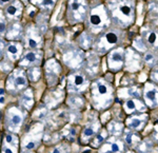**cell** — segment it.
I'll list each match as a JSON object with an SVG mask.
<instances>
[{"mask_svg": "<svg viewBox=\"0 0 158 153\" xmlns=\"http://www.w3.org/2000/svg\"><path fill=\"white\" fill-rule=\"evenodd\" d=\"M110 150L113 153H121L123 151V144L120 141H112L109 142Z\"/></svg>", "mask_w": 158, "mask_h": 153, "instance_id": "obj_16", "label": "cell"}, {"mask_svg": "<svg viewBox=\"0 0 158 153\" xmlns=\"http://www.w3.org/2000/svg\"><path fill=\"white\" fill-rule=\"evenodd\" d=\"M85 77L83 75H81V74H75V75L71 76V87L72 88L79 90V89L85 88L83 86H85Z\"/></svg>", "mask_w": 158, "mask_h": 153, "instance_id": "obj_9", "label": "cell"}, {"mask_svg": "<svg viewBox=\"0 0 158 153\" xmlns=\"http://www.w3.org/2000/svg\"><path fill=\"white\" fill-rule=\"evenodd\" d=\"M129 153H133V152H129Z\"/></svg>", "mask_w": 158, "mask_h": 153, "instance_id": "obj_35", "label": "cell"}, {"mask_svg": "<svg viewBox=\"0 0 158 153\" xmlns=\"http://www.w3.org/2000/svg\"><path fill=\"white\" fill-rule=\"evenodd\" d=\"M142 108H143V104L136 99H131V100L126 101V104H124V109L128 113H131L133 111H139Z\"/></svg>", "mask_w": 158, "mask_h": 153, "instance_id": "obj_11", "label": "cell"}, {"mask_svg": "<svg viewBox=\"0 0 158 153\" xmlns=\"http://www.w3.org/2000/svg\"><path fill=\"white\" fill-rule=\"evenodd\" d=\"M95 91L97 93V95H95V98H98L99 104L101 103V99L106 100V99H109L111 97V95H108V94H111V88L104 81L99 80L95 83Z\"/></svg>", "mask_w": 158, "mask_h": 153, "instance_id": "obj_3", "label": "cell"}, {"mask_svg": "<svg viewBox=\"0 0 158 153\" xmlns=\"http://www.w3.org/2000/svg\"><path fill=\"white\" fill-rule=\"evenodd\" d=\"M27 45L31 48H36L39 45V38H38V35L36 33L29 32V35H27Z\"/></svg>", "mask_w": 158, "mask_h": 153, "instance_id": "obj_17", "label": "cell"}, {"mask_svg": "<svg viewBox=\"0 0 158 153\" xmlns=\"http://www.w3.org/2000/svg\"><path fill=\"white\" fill-rule=\"evenodd\" d=\"M4 31H6V23L3 20H0V34H2Z\"/></svg>", "mask_w": 158, "mask_h": 153, "instance_id": "obj_30", "label": "cell"}, {"mask_svg": "<svg viewBox=\"0 0 158 153\" xmlns=\"http://www.w3.org/2000/svg\"><path fill=\"white\" fill-rule=\"evenodd\" d=\"M148 121V116L147 115H137V116H133L132 118H130L128 121V127L131 128L132 130H135V131H139L146 126Z\"/></svg>", "mask_w": 158, "mask_h": 153, "instance_id": "obj_6", "label": "cell"}, {"mask_svg": "<svg viewBox=\"0 0 158 153\" xmlns=\"http://www.w3.org/2000/svg\"><path fill=\"white\" fill-rule=\"evenodd\" d=\"M118 13L121 15L123 18H131L132 14H133V7L131 3H123L119 6Z\"/></svg>", "mask_w": 158, "mask_h": 153, "instance_id": "obj_13", "label": "cell"}, {"mask_svg": "<svg viewBox=\"0 0 158 153\" xmlns=\"http://www.w3.org/2000/svg\"><path fill=\"white\" fill-rule=\"evenodd\" d=\"M109 131L113 135H119L122 131V125L116 121H112L109 125Z\"/></svg>", "mask_w": 158, "mask_h": 153, "instance_id": "obj_18", "label": "cell"}, {"mask_svg": "<svg viewBox=\"0 0 158 153\" xmlns=\"http://www.w3.org/2000/svg\"><path fill=\"white\" fill-rule=\"evenodd\" d=\"M139 141H140L139 135L137 133H135V132L128 131V132H126V134H124V142H126L128 145H130V146L136 145Z\"/></svg>", "mask_w": 158, "mask_h": 153, "instance_id": "obj_14", "label": "cell"}, {"mask_svg": "<svg viewBox=\"0 0 158 153\" xmlns=\"http://www.w3.org/2000/svg\"><path fill=\"white\" fill-rule=\"evenodd\" d=\"M20 12H21V6H20V3H18V2H14V3L10 4L6 7V11L7 17H10V18H15L17 15L20 14Z\"/></svg>", "mask_w": 158, "mask_h": 153, "instance_id": "obj_12", "label": "cell"}, {"mask_svg": "<svg viewBox=\"0 0 158 153\" xmlns=\"http://www.w3.org/2000/svg\"><path fill=\"white\" fill-rule=\"evenodd\" d=\"M40 59V53L39 52H27V54L23 56L21 60L22 66H31L33 63L37 62Z\"/></svg>", "mask_w": 158, "mask_h": 153, "instance_id": "obj_8", "label": "cell"}, {"mask_svg": "<svg viewBox=\"0 0 158 153\" xmlns=\"http://www.w3.org/2000/svg\"><path fill=\"white\" fill-rule=\"evenodd\" d=\"M152 77L154 78L155 80L158 81V71H156V72H154V73L152 74Z\"/></svg>", "mask_w": 158, "mask_h": 153, "instance_id": "obj_31", "label": "cell"}, {"mask_svg": "<svg viewBox=\"0 0 158 153\" xmlns=\"http://www.w3.org/2000/svg\"><path fill=\"white\" fill-rule=\"evenodd\" d=\"M21 103L23 106L27 107V109H30L33 104V96H32V93L31 91H27V93L22 96V99H21Z\"/></svg>", "mask_w": 158, "mask_h": 153, "instance_id": "obj_20", "label": "cell"}, {"mask_svg": "<svg viewBox=\"0 0 158 153\" xmlns=\"http://www.w3.org/2000/svg\"><path fill=\"white\" fill-rule=\"evenodd\" d=\"M98 130V126L97 125H89L86 128L83 130V133H82V139L83 141H88L90 139L94 134L97 132Z\"/></svg>", "mask_w": 158, "mask_h": 153, "instance_id": "obj_15", "label": "cell"}, {"mask_svg": "<svg viewBox=\"0 0 158 153\" xmlns=\"http://www.w3.org/2000/svg\"><path fill=\"white\" fill-rule=\"evenodd\" d=\"M147 38H148V41H149L150 45H157V43H158V35L155 32H150L149 34H148Z\"/></svg>", "mask_w": 158, "mask_h": 153, "instance_id": "obj_23", "label": "cell"}, {"mask_svg": "<svg viewBox=\"0 0 158 153\" xmlns=\"http://www.w3.org/2000/svg\"><path fill=\"white\" fill-rule=\"evenodd\" d=\"M144 98L147 104L152 108L158 106V89L154 86L148 85L144 91Z\"/></svg>", "mask_w": 158, "mask_h": 153, "instance_id": "obj_4", "label": "cell"}, {"mask_svg": "<svg viewBox=\"0 0 158 153\" xmlns=\"http://www.w3.org/2000/svg\"><path fill=\"white\" fill-rule=\"evenodd\" d=\"M117 41H118V35L115 32H109L106 35V42L108 43V45H110V47L114 45Z\"/></svg>", "mask_w": 158, "mask_h": 153, "instance_id": "obj_19", "label": "cell"}, {"mask_svg": "<svg viewBox=\"0 0 158 153\" xmlns=\"http://www.w3.org/2000/svg\"><path fill=\"white\" fill-rule=\"evenodd\" d=\"M23 121V116L20 113V111L16 108H12L7 112L6 115V125L7 128L12 131H18L20 126Z\"/></svg>", "mask_w": 158, "mask_h": 153, "instance_id": "obj_1", "label": "cell"}, {"mask_svg": "<svg viewBox=\"0 0 158 153\" xmlns=\"http://www.w3.org/2000/svg\"><path fill=\"white\" fill-rule=\"evenodd\" d=\"M20 27L18 24H14L11 27V29L9 30V32H7V37H17V35L20 34Z\"/></svg>", "mask_w": 158, "mask_h": 153, "instance_id": "obj_22", "label": "cell"}, {"mask_svg": "<svg viewBox=\"0 0 158 153\" xmlns=\"http://www.w3.org/2000/svg\"><path fill=\"white\" fill-rule=\"evenodd\" d=\"M13 80H14V86L16 89H22L27 86V77L23 75V73L20 72H16L13 76Z\"/></svg>", "mask_w": 158, "mask_h": 153, "instance_id": "obj_10", "label": "cell"}, {"mask_svg": "<svg viewBox=\"0 0 158 153\" xmlns=\"http://www.w3.org/2000/svg\"><path fill=\"white\" fill-rule=\"evenodd\" d=\"M106 132H101V133H99L97 136L94 137L93 142H92V145H93L94 147H99L102 142L106 141Z\"/></svg>", "mask_w": 158, "mask_h": 153, "instance_id": "obj_21", "label": "cell"}, {"mask_svg": "<svg viewBox=\"0 0 158 153\" xmlns=\"http://www.w3.org/2000/svg\"><path fill=\"white\" fill-rule=\"evenodd\" d=\"M106 20V14L102 6L95 7L92 10L90 15V23L92 27H100Z\"/></svg>", "mask_w": 158, "mask_h": 153, "instance_id": "obj_2", "label": "cell"}, {"mask_svg": "<svg viewBox=\"0 0 158 153\" xmlns=\"http://www.w3.org/2000/svg\"><path fill=\"white\" fill-rule=\"evenodd\" d=\"M154 59V56H153L151 53H148L146 54V57H144V60L147 61V62H151V61Z\"/></svg>", "mask_w": 158, "mask_h": 153, "instance_id": "obj_29", "label": "cell"}, {"mask_svg": "<svg viewBox=\"0 0 158 153\" xmlns=\"http://www.w3.org/2000/svg\"><path fill=\"white\" fill-rule=\"evenodd\" d=\"M6 54L11 60H16L21 54V45L16 42L10 43L6 48Z\"/></svg>", "mask_w": 158, "mask_h": 153, "instance_id": "obj_7", "label": "cell"}, {"mask_svg": "<svg viewBox=\"0 0 158 153\" xmlns=\"http://www.w3.org/2000/svg\"><path fill=\"white\" fill-rule=\"evenodd\" d=\"M122 61H123V53L121 49H117L111 53L109 56V67L113 70L120 69Z\"/></svg>", "mask_w": 158, "mask_h": 153, "instance_id": "obj_5", "label": "cell"}, {"mask_svg": "<svg viewBox=\"0 0 158 153\" xmlns=\"http://www.w3.org/2000/svg\"><path fill=\"white\" fill-rule=\"evenodd\" d=\"M39 75H40V72H39V70H38L37 68H35V69H31L30 70V72H29V76L32 79H35L36 80L38 77H39Z\"/></svg>", "mask_w": 158, "mask_h": 153, "instance_id": "obj_26", "label": "cell"}, {"mask_svg": "<svg viewBox=\"0 0 158 153\" xmlns=\"http://www.w3.org/2000/svg\"><path fill=\"white\" fill-rule=\"evenodd\" d=\"M155 137H156V139L158 141V127L156 128V130H155Z\"/></svg>", "mask_w": 158, "mask_h": 153, "instance_id": "obj_33", "label": "cell"}, {"mask_svg": "<svg viewBox=\"0 0 158 153\" xmlns=\"http://www.w3.org/2000/svg\"><path fill=\"white\" fill-rule=\"evenodd\" d=\"M39 6L41 7H52L55 4V1H39Z\"/></svg>", "mask_w": 158, "mask_h": 153, "instance_id": "obj_27", "label": "cell"}, {"mask_svg": "<svg viewBox=\"0 0 158 153\" xmlns=\"http://www.w3.org/2000/svg\"><path fill=\"white\" fill-rule=\"evenodd\" d=\"M2 151H3V153H15V151L13 150L12 147L10 146H6L3 147V149H2Z\"/></svg>", "mask_w": 158, "mask_h": 153, "instance_id": "obj_28", "label": "cell"}, {"mask_svg": "<svg viewBox=\"0 0 158 153\" xmlns=\"http://www.w3.org/2000/svg\"><path fill=\"white\" fill-rule=\"evenodd\" d=\"M9 1H0V6H3V4H6Z\"/></svg>", "mask_w": 158, "mask_h": 153, "instance_id": "obj_34", "label": "cell"}, {"mask_svg": "<svg viewBox=\"0 0 158 153\" xmlns=\"http://www.w3.org/2000/svg\"><path fill=\"white\" fill-rule=\"evenodd\" d=\"M52 153H62V151H61L60 148H55V149H53Z\"/></svg>", "mask_w": 158, "mask_h": 153, "instance_id": "obj_32", "label": "cell"}, {"mask_svg": "<svg viewBox=\"0 0 158 153\" xmlns=\"http://www.w3.org/2000/svg\"><path fill=\"white\" fill-rule=\"evenodd\" d=\"M152 149V145L149 144L148 142H144L142 145H140L138 147V151L140 153H149Z\"/></svg>", "mask_w": 158, "mask_h": 153, "instance_id": "obj_24", "label": "cell"}, {"mask_svg": "<svg viewBox=\"0 0 158 153\" xmlns=\"http://www.w3.org/2000/svg\"><path fill=\"white\" fill-rule=\"evenodd\" d=\"M6 144L13 146V145H16L18 141H17L16 136H14V135H12V134H7L6 136Z\"/></svg>", "mask_w": 158, "mask_h": 153, "instance_id": "obj_25", "label": "cell"}]
</instances>
